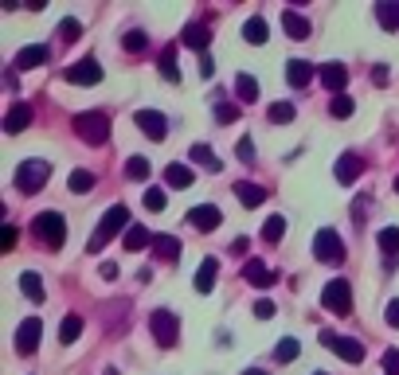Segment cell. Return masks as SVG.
Here are the masks:
<instances>
[{
  "instance_id": "cell-10",
  "label": "cell",
  "mask_w": 399,
  "mask_h": 375,
  "mask_svg": "<svg viewBox=\"0 0 399 375\" xmlns=\"http://www.w3.org/2000/svg\"><path fill=\"white\" fill-rule=\"evenodd\" d=\"M67 82L70 86H98L102 67L94 59H82V63H75V67H67Z\"/></svg>"
},
{
  "instance_id": "cell-8",
  "label": "cell",
  "mask_w": 399,
  "mask_h": 375,
  "mask_svg": "<svg viewBox=\"0 0 399 375\" xmlns=\"http://www.w3.org/2000/svg\"><path fill=\"white\" fill-rule=\"evenodd\" d=\"M321 340H325L345 364H364V344H360V340H352V336H333V332H321Z\"/></svg>"
},
{
  "instance_id": "cell-20",
  "label": "cell",
  "mask_w": 399,
  "mask_h": 375,
  "mask_svg": "<svg viewBox=\"0 0 399 375\" xmlns=\"http://www.w3.org/2000/svg\"><path fill=\"white\" fill-rule=\"evenodd\" d=\"M216 274H220V262H216V258H204L200 270H196V289L200 293H211V289H216Z\"/></svg>"
},
{
  "instance_id": "cell-54",
  "label": "cell",
  "mask_w": 399,
  "mask_h": 375,
  "mask_svg": "<svg viewBox=\"0 0 399 375\" xmlns=\"http://www.w3.org/2000/svg\"><path fill=\"white\" fill-rule=\"evenodd\" d=\"M396 192H399V176H396Z\"/></svg>"
},
{
  "instance_id": "cell-48",
  "label": "cell",
  "mask_w": 399,
  "mask_h": 375,
  "mask_svg": "<svg viewBox=\"0 0 399 375\" xmlns=\"http://www.w3.org/2000/svg\"><path fill=\"white\" fill-rule=\"evenodd\" d=\"M200 75H204V79H211V75H216V63H211V55H200Z\"/></svg>"
},
{
  "instance_id": "cell-46",
  "label": "cell",
  "mask_w": 399,
  "mask_h": 375,
  "mask_svg": "<svg viewBox=\"0 0 399 375\" xmlns=\"http://www.w3.org/2000/svg\"><path fill=\"white\" fill-rule=\"evenodd\" d=\"M255 316H259V321H270V316H274V301H259V305H255Z\"/></svg>"
},
{
  "instance_id": "cell-21",
  "label": "cell",
  "mask_w": 399,
  "mask_h": 375,
  "mask_svg": "<svg viewBox=\"0 0 399 375\" xmlns=\"http://www.w3.org/2000/svg\"><path fill=\"white\" fill-rule=\"evenodd\" d=\"M235 196H239L243 208H259L262 199H266V188L250 184V180H239V184H235Z\"/></svg>"
},
{
  "instance_id": "cell-17",
  "label": "cell",
  "mask_w": 399,
  "mask_h": 375,
  "mask_svg": "<svg viewBox=\"0 0 399 375\" xmlns=\"http://www.w3.org/2000/svg\"><path fill=\"white\" fill-rule=\"evenodd\" d=\"M153 243H157V235H153L149 227H141V223H133V227L121 235V247L126 250H145V247H153Z\"/></svg>"
},
{
  "instance_id": "cell-9",
  "label": "cell",
  "mask_w": 399,
  "mask_h": 375,
  "mask_svg": "<svg viewBox=\"0 0 399 375\" xmlns=\"http://www.w3.org/2000/svg\"><path fill=\"white\" fill-rule=\"evenodd\" d=\"M40 336H43V321L40 316H28V321L16 328V352L20 355L36 352V348H40Z\"/></svg>"
},
{
  "instance_id": "cell-50",
  "label": "cell",
  "mask_w": 399,
  "mask_h": 375,
  "mask_svg": "<svg viewBox=\"0 0 399 375\" xmlns=\"http://www.w3.org/2000/svg\"><path fill=\"white\" fill-rule=\"evenodd\" d=\"M388 325H391V328H399V297L388 305Z\"/></svg>"
},
{
  "instance_id": "cell-36",
  "label": "cell",
  "mask_w": 399,
  "mask_h": 375,
  "mask_svg": "<svg viewBox=\"0 0 399 375\" xmlns=\"http://www.w3.org/2000/svg\"><path fill=\"white\" fill-rule=\"evenodd\" d=\"M235 94H239V102H255L259 98V82L250 79V75H239L235 79Z\"/></svg>"
},
{
  "instance_id": "cell-37",
  "label": "cell",
  "mask_w": 399,
  "mask_h": 375,
  "mask_svg": "<svg viewBox=\"0 0 399 375\" xmlns=\"http://www.w3.org/2000/svg\"><path fill=\"white\" fill-rule=\"evenodd\" d=\"M282 235H286V219H282V215H270L266 227H262V243H278Z\"/></svg>"
},
{
  "instance_id": "cell-14",
  "label": "cell",
  "mask_w": 399,
  "mask_h": 375,
  "mask_svg": "<svg viewBox=\"0 0 399 375\" xmlns=\"http://www.w3.org/2000/svg\"><path fill=\"white\" fill-rule=\"evenodd\" d=\"M317 79L325 90H333V94H340L345 90V82H349V70H345V63H325V67L317 70Z\"/></svg>"
},
{
  "instance_id": "cell-27",
  "label": "cell",
  "mask_w": 399,
  "mask_h": 375,
  "mask_svg": "<svg viewBox=\"0 0 399 375\" xmlns=\"http://www.w3.org/2000/svg\"><path fill=\"white\" fill-rule=\"evenodd\" d=\"M79 336H82V316H75V313H70L67 321L59 325V344H75Z\"/></svg>"
},
{
  "instance_id": "cell-12",
  "label": "cell",
  "mask_w": 399,
  "mask_h": 375,
  "mask_svg": "<svg viewBox=\"0 0 399 375\" xmlns=\"http://www.w3.org/2000/svg\"><path fill=\"white\" fill-rule=\"evenodd\" d=\"M220 219H223V211L216 208V204H200V208H192V211H188V223H192L196 231H204V235L220 227Z\"/></svg>"
},
{
  "instance_id": "cell-34",
  "label": "cell",
  "mask_w": 399,
  "mask_h": 375,
  "mask_svg": "<svg viewBox=\"0 0 399 375\" xmlns=\"http://www.w3.org/2000/svg\"><path fill=\"white\" fill-rule=\"evenodd\" d=\"M298 352H301V344L294 336H286V340H278V348H274V360H278V364H289V360H298Z\"/></svg>"
},
{
  "instance_id": "cell-29",
  "label": "cell",
  "mask_w": 399,
  "mask_h": 375,
  "mask_svg": "<svg viewBox=\"0 0 399 375\" xmlns=\"http://www.w3.org/2000/svg\"><path fill=\"white\" fill-rule=\"evenodd\" d=\"M266 36H270V31H266V24H262L259 16H250V20L243 24V40H247V43H266Z\"/></svg>"
},
{
  "instance_id": "cell-25",
  "label": "cell",
  "mask_w": 399,
  "mask_h": 375,
  "mask_svg": "<svg viewBox=\"0 0 399 375\" xmlns=\"http://www.w3.org/2000/svg\"><path fill=\"white\" fill-rule=\"evenodd\" d=\"M376 20L384 24V31L399 28V0H379L376 4Z\"/></svg>"
},
{
  "instance_id": "cell-28",
  "label": "cell",
  "mask_w": 399,
  "mask_h": 375,
  "mask_svg": "<svg viewBox=\"0 0 399 375\" xmlns=\"http://www.w3.org/2000/svg\"><path fill=\"white\" fill-rule=\"evenodd\" d=\"M153 250H157L160 258H165V262H176L180 258V243L172 235H157V243H153Z\"/></svg>"
},
{
  "instance_id": "cell-19",
  "label": "cell",
  "mask_w": 399,
  "mask_h": 375,
  "mask_svg": "<svg viewBox=\"0 0 399 375\" xmlns=\"http://www.w3.org/2000/svg\"><path fill=\"white\" fill-rule=\"evenodd\" d=\"M180 43H188L192 51H200V55H204V51H208V43H211V31L204 28V24H188V28L180 31Z\"/></svg>"
},
{
  "instance_id": "cell-24",
  "label": "cell",
  "mask_w": 399,
  "mask_h": 375,
  "mask_svg": "<svg viewBox=\"0 0 399 375\" xmlns=\"http://www.w3.org/2000/svg\"><path fill=\"white\" fill-rule=\"evenodd\" d=\"M192 180H196L192 164H169L165 168V184L169 188H192Z\"/></svg>"
},
{
  "instance_id": "cell-32",
  "label": "cell",
  "mask_w": 399,
  "mask_h": 375,
  "mask_svg": "<svg viewBox=\"0 0 399 375\" xmlns=\"http://www.w3.org/2000/svg\"><path fill=\"white\" fill-rule=\"evenodd\" d=\"M149 172H153V164L145 157H130V160H126V180H149Z\"/></svg>"
},
{
  "instance_id": "cell-3",
  "label": "cell",
  "mask_w": 399,
  "mask_h": 375,
  "mask_svg": "<svg viewBox=\"0 0 399 375\" xmlns=\"http://www.w3.org/2000/svg\"><path fill=\"white\" fill-rule=\"evenodd\" d=\"M75 133H79L86 145H106V141H110V118L98 114V109H86V114L75 118Z\"/></svg>"
},
{
  "instance_id": "cell-42",
  "label": "cell",
  "mask_w": 399,
  "mask_h": 375,
  "mask_svg": "<svg viewBox=\"0 0 399 375\" xmlns=\"http://www.w3.org/2000/svg\"><path fill=\"white\" fill-rule=\"evenodd\" d=\"M165 204H169V199H165L160 188H149V192H145V208L149 211H165Z\"/></svg>"
},
{
  "instance_id": "cell-5",
  "label": "cell",
  "mask_w": 399,
  "mask_h": 375,
  "mask_svg": "<svg viewBox=\"0 0 399 375\" xmlns=\"http://www.w3.org/2000/svg\"><path fill=\"white\" fill-rule=\"evenodd\" d=\"M47 176H51V164L47 160H24L20 168H16V188L20 192H43V184H47Z\"/></svg>"
},
{
  "instance_id": "cell-4",
  "label": "cell",
  "mask_w": 399,
  "mask_h": 375,
  "mask_svg": "<svg viewBox=\"0 0 399 375\" xmlns=\"http://www.w3.org/2000/svg\"><path fill=\"white\" fill-rule=\"evenodd\" d=\"M313 254H317V262H325V266H337V262H345V243H340V235L333 227H321L317 235H313Z\"/></svg>"
},
{
  "instance_id": "cell-11",
  "label": "cell",
  "mask_w": 399,
  "mask_h": 375,
  "mask_svg": "<svg viewBox=\"0 0 399 375\" xmlns=\"http://www.w3.org/2000/svg\"><path fill=\"white\" fill-rule=\"evenodd\" d=\"M141 125V133L153 141H165L169 137V121H165V114H157V109H137V118H133Z\"/></svg>"
},
{
  "instance_id": "cell-16",
  "label": "cell",
  "mask_w": 399,
  "mask_h": 375,
  "mask_svg": "<svg viewBox=\"0 0 399 375\" xmlns=\"http://www.w3.org/2000/svg\"><path fill=\"white\" fill-rule=\"evenodd\" d=\"M360 172H364V160L352 157V153H345V157H340L337 164H333V176H337L340 184H352V180L360 176Z\"/></svg>"
},
{
  "instance_id": "cell-22",
  "label": "cell",
  "mask_w": 399,
  "mask_h": 375,
  "mask_svg": "<svg viewBox=\"0 0 399 375\" xmlns=\"http://www.w3.org/2000/svg\"><path fill=\"white\" fill-rule=\"evenodd\" d=\"M43 63H47V47H43V43H31V47H24L20 55H16V67H20V70L43 67Z\"/></svg>"
},
{
  "instance_id": "cell-23",
  "label": "cell",
  "mask_w": 399,
  "mask_h": 375,
  "mask_svg": "<svg viewBox=\"0 0 399 375\" xmlns=\"http://www.w3.org/2000/svg\"><path fill=\"white\" fill-rule=\"evenodd\" d=\"M282 31H286L289 40H306V36H310V24L301 20L294 8H286V12H282Z\"/></svg>"
},
{
  "instance_id": "cell-33",
  "label": "cell",
  "mask_w": 399,
  "mask_h": 375,
  "mask_svg": "<svg viewBox=\"0 0 399 375\" xmlns=\"http://www.w3.org/2000/svg\"><path fill=\"white\" fill-rule=\"evenodd\" d=\"M20 289H24V297H31V301H36V305H40L43 301V286H40V274H20Z\"/></svg>"
},
{
  "instance_id": "cell-52",
  "label": "cell",
  "mask_w": 399,
  "mask_h": 375,
  "mask_svg": "<svg viewBox=\"0 0 399 375\" xmlns=\"http://www.w3.org/2000/svg\"><path fill=\"white\" fill-rule=\"evenodd\" d=\"M243 375H266V372H262V367H247Z\"/></svg>"
},
{
  "instance_id": "cell-51",
  "label": "cell",
  "mask_w": 399,
  "mask_h": 375,
  "mask_svg": "<svg viewBox=\"0 0 399 375\" xmlns=\"http://www.w3.org/2000/svg\"><path fill=\"white\" fill-rule=\"evenodd\" d=\"M98 274H102V277H118V266H114V262H102Z\"/></svg>"
},
{
  "instance_id": "cell-15",
  "label": "cell",
  "mask_w": 399,
  "mask_h": 375,
  "mask_svg": "<svg viewBox=\"0 0 399 375\" xmlns=\"http://www.w3.org/2000/svg\"><path fill=\"white\" fill-rule=\"evenodd\" d=\"M286 82H289L294 90L310 86V82H313V63H306V59H289V63H286Z\"/></svg>"
},
{
  "instance_id": "cell-40",
  "label": "cell",
  "mask_w": 399,
  "mask_h": 375,
  "mask_svg": "<svg viewBox=\"0 0 399 375\" xmlns=\"http://www.w3.org/2000/svg\"><path fill=\"white\" fill-rule=\"evenodd\" d=\"M329 109H333V118H352V109H356V102H352L349 94H337Z\"/></svg>"
},
{
  "instance_id": "cell-1",
  "label": "cell",
  "mask_w": 399,
  "mask_h": 375,
  "mask_svg": "<svg viewBox=\"0 0 399 375\" xmlns=\"http://www.w3.org/2000/svg\"><path fill=\"white\" fill-rule=\"evenodd\" d=\"M130 227H133V223H130V208H126V204H114V208L106 211V215H102L98 231H94V235L86 238V250L94 254V250H102L114 235H121V231H130Z\"/></svg>"
},
{
  "instance_id": "cell-49",
  "label": "cell",
  "mask_w": 399,
  "mask_h": 375,
  "mask_svg": "<svg viewBox=\"0 0 399 375\" xmlns=\"http://www.w3.org/2000/svg\"><path fill=\"white\" fill-rule=\"evenodd\" d=\"M0 247H4V250L16 247V227H4V238H0Z\"/></svg>"
},
{
  "instance_id": "cell-41",
  "label": "cell",
  "mask_w": 399,
  "mask_h": 375,
  "mask_svg": "<svg viewBox=\"0 0 399 375\" xmlns=\"http://www.w3.org/2000/svg\"><path fill=\"white\" fill-rule=\"evenodd\" d=\"M270 121H294V106H289V102H274V106H270Z\"/></svg>"
},
{
  "instance_id": "cell-55",
  "label": "cell",
  "mask_w": 399,
  "mask_h": 375,
  "mask_svg": "<svg viewBox=\"0 0 399 375\" xmlns=\"http://www.w3.org/2000/svg\"><path fill=\"white\" fill-rule=\"evenodd\" d=\"M313 375H325V372H313Z\"/></svg>"
},
{
  "instance_id": "cell-39",
  "label": "cell",
  "mask_w": 399,
  "mask_h": 375,
  "mask_svg": "<svg viewBox=\"0 0 399 375\" xmlns=\"http://www.w3.org/2000/svg\"><path fill=\"white\" fill-rule=\"evenodd\" d=\"M55 31H59L63 43H75V40L82 36V24H79V20H59V28H55Z\"/></svg>"
},
{
  "instance_id": "cell-38",
  "label": "cell",
  "mask_w": 399,
  "mask_h": 375,
  "mask_svg": "<svg viewBox=\"0 0 399 375\" xmlns=\"http://www.w3.org/2000/svg\"><path fill=\"white\" fill-rule=\"evenodd\" d=\"M121 47L137 55V51H145V47H149V36H145V31H126V36H121Z\"/></svg>"
},
{
  "instance_id": "cell-31",
  "label": "cell",
  "mask_w": 399,
  "mask_h": 375,
  "mask_svg": "<svg viewBox=\"0 0 399 375\" xmlns=\"http://www.w3.org/2000/svg\"><path fill=\"white\" fill-rule=\"evenodd\" d=\"M188 160H192V164H200V168H211V172H216V168H220V160H216V153H211L208 145H192Z\"/></svg>"
},
{
  "instance_id": "cell-7",
  "label": "cell",
  "mask_w": 399,
  "mask_h": 375,
  "mask_svg": "<svg viewBox=\"0 0 399 375\" xmlns=\"http://www.w3.org/2000/svg\"><path fill=\"white\" fill-rule=\"evenodd\" d=\"M149 332H153V340H157L160 348H172V344H176V336H180L176 313H169V309H157V313L149 316Z\"/></svg>"
},
{
  "instance_id": "cell-6",
  "label": "cell",
  "mask_w": 399,
  "mask_h": 375,
  "mask_svg": "<svg viewBox=\"0 0 399 375\" xmlns=\"http://www.w3.org/2000/svg\"><path fill=\"white\" fill-rule=\"evenodd\" d=\"M321 305L329 309V313H337V316L352 313V289H349V282H345V277H333L329 286L321 289Z\"/></svg>"
},
{
  "instance_id": "cell-18",
  "label": "cell",
  "mask_w": 399,
  "mask_h": 375,
  "mask_svg": "<svg viewBox=\"0 0 399 375\" xmlns=\"http://www.w3.org/2000/svg\"><path fill=\"white\" fill-rule=\"evenodd\" d=\"M243 277H247L250 286H259V289H266V286H274V282H278V274H270L259 258H250L247 266H243Z\"/></svg>"
},
{
  "instance_id": "cell-43",
  "label": "cell",
  "mask_w": 399,
  "mask_h": 375,
  "mask_svg": "<svg viewBox=\"0 0 399 375\" xmlns=\"http://www.w3.org/2000/svg\"><path fill=\"white\" fill-rule=\"evenodd\" d=\"M384 375H399V348L384 352Z\"/></svg>"
},
{
  "instance_id": "cell-26",
  "label": "cell",
  "mask_w": 399,
  "mask_h": 375,
  "mask_svg": "<svg viewBox=\"0 0 399 375\" xmlns=\"http://www.w3.org/2000/svg\"><path fill=\"white\" fill-rule=\"evenodd\" d=\"M67 188L75 192V196H86L90 188H94V172H86V168H75V172H70V180H67Z\"/></svg>"
},
{
  "instance_id": "cell-47",
  "label": "cell",
  "mask_w": 399,
  "mask_h": 375,
  "mask_svg": "<svg viewBox=\"0 0 399 375\" xmlns=\"http://www.w3.org/2000/svg\"><path fill=\"white\" fill-rule=\"evenodd\" d=\"M372 82H376V86H388V67H384V63L372 67Z\"/></svg>"
},
{
  "instance_id": "cell-35",
  "label": "cell",
  "mask_w": 399,
  "mask_h": 375,
  "mask_svg": "<svg viewBox=\"0 0 399 375\" xmlns=\"http://www.w3.org/2000/svg\"><path fill=\"white\" fill-rule=\"evenodd\" d=\"M376 243H379V250H388V258H396L399 254V227H384L376 235Z\"/></svg>"
},
{
  "instance_id": "cell-53",
  "label": "cell",
  "mask_w": 399,
  "mask_h": 375,
  "mask_svg": "<svg viewBox=\"0 0 399 375\" xmlns=\"http://www.w3.org/2000/svg\"><path fill=\"white\" fill-rule=\"evenodd\" d=\"M102 375H118V372H114V367H106V372H102Z\"/></svg>"
},
{
  "instance_id": "cell-45",
  "label": "cell",
  "mask_w": 399,
  "mask_h": 375,
  "mask_svg": "<svg viewBox=\"0 0 399 375\" xmlns=\"http://www.w3.org/2000/svg\"><path fill=\"white\" fill-rule=\"evenodd\" d=\"M239 160H247V164L255 160V141H250V137H243V141H239Z\"/></svg>"
},
{
  "instance_id": "cell-2",
  "label": "cell",
  "mask_w": 399,
  "mask_h": 375,
  "mask_svg": "<svg viewBox=\"0 0 399 375\" xmlns=\"http://www.w3.org/2000/svg\"><path fill=\"white\" fill-rule=\"evenodd\" d=\"M31 231H36V238H43V247L59 250L63 243H67V223H63L59 211H40V215L31 219Z\"/></svg>"
},
{
  "instance_id": "cell-13",
  "label": "cell",
  "mask_w": 399,
  "mask_h": 375,
  "mask_svg": "<svg viewBox=\"0 0 399 375\" xmlns=\"http://www.w3.org/2000/svg\"><path fill=\"white\" fill-rule=\"evenodd\" d=\"M31 121H36V109H31L28 102H16V106L4 114V129H8V133H24Z\"/></svg>"
},
{
  "instance_id": "cell-44",
  "label": "cell",
  "mask_w": 399,
  "mask_h": 375,
  "mask_svg": "<svg viewBox=\"0 0 399 375\" xmlns=\"http://www.w3.org/2000/svg\"><path fill=\"white\" fill-rule=\"evenodd\" d=\"M235 118H239V106H231V102L216 106V121H235Z\"/></svg>"
},
{
  "instance_id": "cell-30",
  "label": "cell",
  "mask_w": 399,
  "mask_h": 375,
  "mask_svg": "<svg viewBox=\"0 0 399 375\" xmlns=\"http://www.w3.org/2000/svg\"><path fill=\"white\" fill-rule=\"evenodd\" d=\"M160 75L169 82H180V67H176V47H165L160 51Z\"/></svg>"
}]
</instances>
